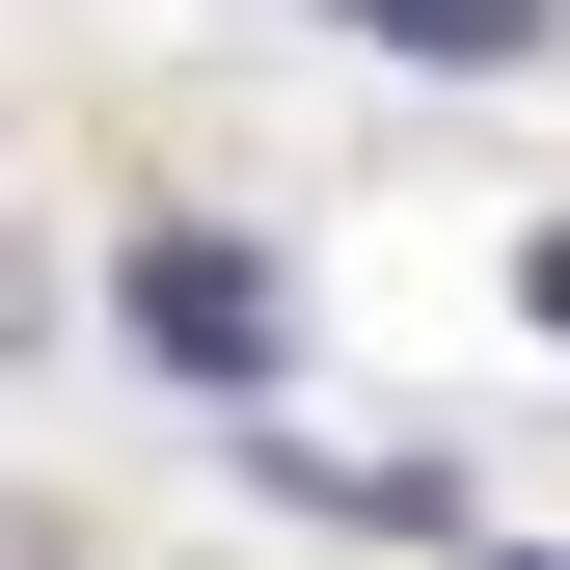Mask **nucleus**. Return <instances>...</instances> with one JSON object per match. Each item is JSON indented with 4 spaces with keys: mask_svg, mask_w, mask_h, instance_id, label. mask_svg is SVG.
<instances>
[{
    "mask_svg": "<svg viewBox=\"0 0 570 570\" xmlns=\"http://www.w3.org/2000/svg\"><path fill=\"white\" fill-rule=\"evenodd\" d=\"M272 489H299V517H381V543H435V462H381V435H272Z\"/></svg>",
    "mask_w": 570,
    "mask_h": 570,
    "instance_id": "nucleus-3",
    "label": "nucleus"
},
{
    "mask_svg": "<svg viewBox=\"0 0 570 570\" xmlns=\"http://www.w3.org/2000/svg\"><path fill=\"white\" fill-rule=\"evenodd\" d=\"M326 28H381V55H435V82H517V55H543V0H326Z\"/></svg>",
    "mask_w": 570,
    "mask_h": 570,
    "instance_id": "nucleus-2",
    "label": "nucleus"
},
{
    "mask_svg": "<svg viewBox=\"0 0 570 570\" xmlns=\"http://www.w3.org/2000/svg\"><path fill=\"white\" fill-rule=\"evenodd\" d=\"M517 326H543V353H570V218H543V245H517Z\"/></svg>",
    "mask_w": 570,
    "mask_h": 570,
    "instance_id": "nucleus-4",
    "label": "nucleus"
},
{
    "mask_svg": "<svg viewBox=\"0 0 570 570\" xmlns=\"http://www.w3.org/2000/svg\"><path fill=\"white\" fill-rule=\"evenodd\" d=\"M136 353H164V381H272L299 326H272V272H245V245H190V218H164V245H136Z\"/></svg>",
    "mask_w": 570,
    "mask_h": 570,
    "instance_id": "nucleus-1",
    "label": "nucleus"
}]
</instances>
